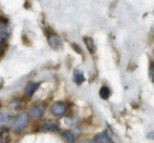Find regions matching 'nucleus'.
Listing matches in <instances>:
<instances>
[{
    "mask_svg": "<svg viewBox=\"0 0 154 143\" xmlns=\"http://www.w3.org/2000/svg\"><path fill=\"white\" fill-rule=\"evenodd\" d=\"M29 121V115H27V113H25V112L20 113L15 118L14 122H13V125H12L13 132H14V133H20L21 131L24 130V127L27 125Z\"/></svg>",
    "mask_w": 154,
    "mask_h": 143,
    "instance_id": "1",
    "label": "nucleus"
},
{
    "mask_svg": "<svg viewBox=\"0 0 154 143\" xmlns=\"http://www.w3.org/2000/svg\"><path fill=\"white\" fill-rule=\"evenodd\" d=\"M49 111L51 113L56 117H61L63 116L67 111V106L63 101H57V103H54L53 105L49 108Z\"/></svg>",
    "mask_w": 154,
    "mask_h": 143,
    "instance_id": "2",
    "label": "nucleus"
},
{
    "mask_svg": "<svg viewBox=\"0 0 154 143\" xmlns=\"http://www.w3.org/2000/svg\"><path fill=\"white\" fill-rule=\"evenodd\" d=\"M47 41H48L49 46L53 49H55V50H58V49L62 48V46H63L62 40L55 34V32H48V34H47Z\"/></svg>",
    "mask_w": 154,
    "mask_h": 143,
    "instance_id": "3",
    "label": "nucleus"
},
{
    "mask_svg": "<svg viewBox=\"0 0 154 143\" xmlns=\"http://www.w3.org/2000/svg\"><path fill=\"white\" fill-rule=\"evenodd\" d=\"M43 113H44V105H36L29 108L27 115L35 120H38V119L41 118Z\"/></svg>",
    "mask_w": 154,
    "mask_h": 143,
    "instance_id": "4",
    "label": "nucleus"
},
{
    "mask_svg": "<svg viewBox=\"0 0 154 143\" xmlns=\"http://www.w3.org/2000/svg\"><path fill=\"white\" fill-rule=\"evenodd\" d=\"M37 131L39 132H56L60 131V125L58 123H54V122H44L42 124L39 125V127L37 129Z\"/></svg>",
    "mask_w": 154,
    "mask_h": 143,
    "instance_id": "5",
    "label": "nucleus"
},
{
    "mask_svg": "<svg viewBox=\"0 0 154 143\" xmlns=\"http://www.w3.org/2000/svg\"><path fill=\"white\" fill-rule=\"evenodd\" d=\"M39 85H40L39 83H34V82H31V83L27 84V85L24 87V95L25 96L32 97V95H34V93L37 91Z\"/></svg>",
    "mask_w": 154,
    "mask_h": 143,
    "instance_id": "6",
    "label": "nucleus"
},
{
    "mask_svg": "<svg viewBox=\"0 0 154 143\" xmlns=\"http://www.w3.org/2000/svg\"><path fill=\"white\" fill-rule=\"evenodd\" d=\"M83 40H84V43H85L86 47H87L88 51H89L90 53H94L97 47H95V44H94V41H93V39L90 38V37H84Z\"/></svg>",
    "mask_w": 154,
    "mask_h": 143,
    "instance_id": "7",
    "label": "nucleus"
},
{
    "mask_svg": "<svg viewBox=\"0 0 154 143\" xmlns=\"http://www.w3.org/2000/svg\"><path fill=\"white\" fill-rule=\"evenodd\" d=\"M73 81L78 85H81V84H83L85 82V76H84L83 72L81 70H75V72H73Z\"/></svg>",
    "mask_w": 154,
    "mask_h": 143,
    "instance_id": "8",
    "label": "nucleus"
},
{
    "mask_svg": "<svg viewBox=\"0 0 154 143\" xmlns=\"http://www.w3.org/2000/svg\"><path fill=\"white\" fill-rule=\"evenodd\" d=\"M62 138L64 139V141L66 143H73L75 140V137L73 135L72 132L70 131H64L62 132Z\"/></svg>",
    "mask_w": 154,
    "mask_h": 143,
    "instance_id": "9",
    "label": "nucleus"
},
{
    "mask_svg": "<svg viewBox=\"0 0 154 143\" xmlns=\"http://www.w3.org/2000/svg\"><path fill=\"white\" fill-rule=\"evenodd\" d=\"M94 140L97 143H111V140L109 139V137L105 133H101L99 135H97Z\"/></svg>",
    "mask_w": 154,
    "mask_h": 143,
    "instance_id": "10",
    "label": "nucleus"
},
{
    "mask_svg": "<svg viewBox=\"0 0 154 143\" xmlns=\"http://www.w3.org/2000/svg\"><path fill=\"white\" fill-rule=\"evenodd\" d=\"M100 97L102 99H108L110 97V89L108 87L104 86L100 89Z\"/></svg>",
    "mask_w": 154,
    "mask_h": 143,
    "instance_id": "11",
    "label": "nucleus"
},
{
    "mask_svg": "<svg viewBox=\"0 0 154 143\" xmlns=\"http://www.w3.org/2000/svg\"><path fill=\"white\" fill-rule=\"evenodd\" d=\"M10 119H11V117L8 113H5V112H0V129H1L2 127H4V125L10 121Z\"/></svg>",
    "mask_w": 154,
    "mask_h": 143,
    "instance_id": "12",
    "label": "nucleus"
},
{
    "mask_svg": "<svg viewBox=\"0 0 154 143\" xmlns=\"http://www.w3.org/2000/svg\"><path fill=\"white\" fill-rule=\"evenodd\" d=\"M149 77H150L151 82L154 83V62L151 61L150 67H149Z\"/></svg>",
    "mask_w": 154,
    "mask_h": 143,
    "instance_id": "13",
    "label": "nucleus"
},
{
    "mask_svg": "<svg viewBox=\"0 0 154 143\" xmlns=\"http://www.w3.org/2000/svg\"><path fill=\"white\" fill-rule=\"evenodd\" d=\"M8 34L6 31H0V46L8 40Z\"/></svg>",
    "mask_w": 154,
    "mask_h": 143,
    "instance_id": "14",
    "label": "nucleus"
},
{
    "mask_svg": "<svg viewBox=\"0 0 154 143\" xmlns=\"http://www.w3.org/2000/svg\"><path fill=\"white\" fill-rule=\"evenodd\" d=\"M71 47H72V48L75 49V52H78V53H80V55H82V49L80 48L79 45H77V44H75V43H73V44H71Z\"/></svg>",
    "mask_w": 154,
    "mask_h": 143,
    "instance_id": "15",
    "label": "nucleus"
},
{
    "mask_svg": "<svg viewBox=\"0 0 154 143\" xmlns=\"http://www.w3.org/2000/svg\"><path fill=\"white\" fill-rule=\"evenodd\" d=\"M147 138H149V139H152V140H154V131H153V132H150V133L147 134Z\"/></svg>",
    "mask_w": 154,
    "mask_h": 143,
    "instance_id": "16",
    "label": "nucleus"
},
{
    "mask_svg": "<svg viewBox=\"0 0 154 143\" xmlns=\"http://www.w3.org/2000/svg\"><path fill=\"white\" fill-rule=\"evenodd\" d=\"M0 143H2V134H0Z\"/></svg>",
    "mask_w": 154,
    "mask_h": 143,
    "instance_id": "17",
    "label": "nucleus"
},
{
    "mask_svg": "<svg viewBox=\"0 0 154 143\" xmlns=\"http://www.w3.org/2000/svg\"><path fill=\"white\" fill-rule=\"evenodd\" d=\"M89 143H97V141H95V140H92V141H90Z\"/></svg>",
    "mask_w": 154,
    "mask_h": 143,
    "instance_id": "18",
    "label": "nucleus"
},
{
    "mask_svg": "<svg viewBox=\"0 0 154 143\" xmlns=\"http://www.w3.org/2000/svg\"><path fill=\"white\" fill-rule=\"evenodd\" d=\"M80 143H87V141H82V142H80Z\"/></svg>",
    "mask_w": 154,
    "mask_h": 143,
    "instance_id": "19",
    "label": "nucleus"
}]
</instances>
